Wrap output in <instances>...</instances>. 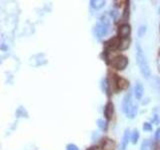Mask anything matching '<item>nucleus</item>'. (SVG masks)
Wrapping results in <instances>:
<instances>
[{
    "label": "nucleus",
    "mask_w": 160,
    "mask_h": 150,
    "mask_svg": "<svg viewBox=\"0 0 160 150\" xmlns=\"http://www.w3.org/2000/svg\"><path fill=\"white\" fill-rule=\"evenodd\" d=\"M120 42L121 41H119L118 37H114V38H111L109 41H107L106 46H107V48H109V49H116V48H119Z\"/></svg>",
    "instance_id": "6e6552de"
},
{
    "label": "nucleus",
    "mask_w": 160,
    "mask_h": 150,
    "mask_svg": "<svg viewBox=\"0 0 160 150\" xmlns=\"http://www.w3.org/2000/svg\"><path fill=\"white\" fill-rule=\"evenodd\" d=\"M66 150H79V149H78V147L75 145V144L70 143V144H68V145L66 146Z\"/></svg>",
    "instance_id": "a211bd4d"
},
{
    "label": "nucleus",
    "mask_w": 160,
    "mask_h": 150,
    "mask_svg": "<svg viewBox=\"0 0 160 150\" xmlns=\"http://www.w3.org/2000/svg\"><path fill=\"white\" fill-rule=\"evenodd\" d=\"M145 26H140V28H139V31H138V34H139V36L140 37H142V35L145 33Z\"/></svg>",
    "instance_id": "6ab92c4d"
},
{
    "label": "nucleus",
    "mask_w": 160,
    "mask_h": 150,
    "mask_svg": "<svg viewBox=\"0 0 160 150\" xmlns=\"http://www.w3.org/2000/svg\"><path fill=\"white\" fill-rule=\"evenodd\" d=\"M113 111H114V108H113L112 102H108L107 104L105 105V108H104V115H105V117L107 118V120H110L111 118H112Z\"/></svg>",
    "instance_id": "0eeeda50"
},
{
    "label": "nucleus",
    "mask_w": 160,
    "mask_h": 150,
    "mask_svg": "<svg viewBox=\"0 0 160 150\" xmlns=\"http://www.w3.org/2000/svg\"><path fill=\"white\" fill-rule=\"evenodd\" d=\"M116 84L118 86L119 89H126L128 88V86H129V82L125 78H121V77H120V78H117Z\"/></svg>",
    "instance_id": "f8f14e48"
},
{
    "label": "nucleus",
    "mask_w": 160,
    "mask_h": 150,
    "mask_svg": "<svg viewBox=\"0 0 160 150\" xmlns=\"http://www.w3.org/2000/svg\"><path fill=\"white\" fill-rule=\"evenodd\" d=\"M129 137H130V132L129 129H126L124 132V135L122 137V141H121V147H120V150H125L126 149V146L128 144V141H129Z\"/></svg>",
    "instance_id": "1a4fd4ad"
},
{
    "label": "nucleus",
    "mask_w": 160,
    "mask_h": 150,
    "mask_svg": "<svg viewBox=\"0 0 160 150\" xmlns=\"http://www.w3.org/2000/svg\"><path fill=\"white\" fill-rule=\"evenodd\" d=\"M136 60H137V64H138L139 70L141 72L142 76L145 77V78H149V76L151 74L150 67L146 59V56L144 55L143 50H142L141 46L139 44L137 45V48H136Z\"/></svg>",
    "instance_id": "f257e3e1"
},
{
    "label": "nucleus",
    "mask_w": 160,
    "mask_h": 150,
    "mask_svg": "<svg viewBox=\"0 0 160 150\" xmlns=\"http://www.w3.org/2000/svg\"><path fill=\"white\" fill-rule=\"evenodd\" d=\"M118 33H119V36L122 37V38H127L128 36L130 35L131 33V27L129 24H122L121 26L119 27L118 29Z\"/></svg>",
    "instance_id": "39448f33"
},
{
    "label": "nucleus",
    "mask_w": 160,
    "mask_h": 150,
    "mask_svg": "<svg viewBox=\"0 0 160 150\" xmlns=\"http://www.w3.org/2000/svg\"><path fill=\"white\" fill-rule=\"evenodd\" d=\"M114 148H115V143L111 139H106L101 146V150H114Z\"/></svg>",
    "instance_id": "9d476101"
},
{
    "label": "nucleus",
    "mask_w": 160,
    "mask_h": 150,
    "mask_svg": "<svg viewBox=\"0 0 160 150\" xmlns=\"http://www.w3.org/2000/svg\"><path fill=\"white\" fill-rule=\"evenodd\" d=\"M139 136H140L139 131L137 130V129H135V130L132 132V134H131V137H130L131 142H132L133 144H136L137 141H138V139H139Z\"/></svg>",
    "instance_id": "ddd939ff"
},
{
    "label": "nucleus",
    "mask_w": 160,
    "mask_h": 150,
    "mask_svg": "<svg viewBox=\"0 0 160 150\" xmlns=\"http://www.w3.org/2000/svg\"><path fill=\"white\" fill-rule=\"evenodd\" d=\"M129 43H130L129 39H127V38L123 39L121 42H120V45H119L118 49H120V50H125V49H127L128 47H129Z\"/></svg>",
    "instance_id": "4468645a"
},
{
    "label": "nucleus",
    "mask_w": 160,
    "mask_h": 150,
    "mask_svg": "<svg viewBox=\"0 0 160 150\" xmlns=\"http://www.w3.org/2000/svg\"><path fill=\"white\" fill-rule=\"evenodd\" d=\"M97 124H98V126L101 129H105V128H106V123H105L102 119H98V120H97Z\"/></svg>",
    "instance_id": "dca6fc26"
},
{
    "label": "nucleus",
    "mask_w": 160,
    "mask_h": 150,
    "mask_svg": "<svg viewBox=\"0 0 160 150\" xmlns=\"http://www.w3.org/2000/svg\"><path fill=\"white\" fill-rule=\"evenodd\" d=\"M140 150H150V141L148 139H145L141 144Z\"/></svg>",
    "instance_id": "2eb2a0df"
},
{
    "label": "nucleus",
    "mask_w": 160,
    "mask_h": 150,
    "mask_svg": "<svg viewBox=\"0 0 160 150\" xmlns=\"http://www.w3.org/2000/svg\"><path fill=\"white\" fill-rule=\"evenodd\" d=\"M137 109H138V106L136 104H133L132 95H131V93H127L123 98V101H122V110L127 115V117H129L130 119H133L137 114Z\"/></svg>",
    "instance_id": "f03ea898"
},
{
    "label": "nucleus",
    "mask_w": 160,
    "mask_h": 150,
    "mask_svg": "<svg viewBox=\"0 0 160 150\" xmlns=\"http://www.w3.org/2000/svg\"><path fill=\"white\" fill-rule=\"evenodd\" d=\"M143 93H144V88H143V85L141 84V82L137 81L135 86H134V95H135L136 99H141L142 96H143Z\"/></svg>",
    "instance_id": "423d86ee"
},
{
    "label": "nucleus",
    "mask_w": 160,
    "mask_h": 150,
    "mask_svg": "<svg viewBox=\"0 0 160 150\" xmlns=\"http://www.w3.org/2000/svg\"><path fill=\"white\" fill-rule=\"evenodd\" d=\"M90 5L93 9L98 10L100 8H102L105 5V1L104 0H91L90 1Z\"/></svg>",
    "instance_id": "9b49d317"
},
{
    "label": "nucleus",
    "mask_w": 160,
    "mask_h": 150,
    "mask_svg": "<svg viewBox=\"0 0 160 150\" xmlns=\"http://www.w3.org/2000/svg\"><path fill=\"white\" fill-rule=\"evenodd\" d=\"M156 63H157V68H158V71L160 72V54L158 56H157V61H156Z\"/></svg>",
    "instance_id": "aec40b11"
},
{
    "label": "nucleus",
    "mask_w": 160,
    "mask_h": 150,
    "mask_svg": "<svg viewBox=\"0 0 160 150\" xmlns=\"http://www.w3.org/2000/svg\"><path fill=\"white\" fill-rule=\"evenodd\" d=\"M143 130L144 131H151L152 130V125L150 123H144L143 124Z\"/></svg>",
    "instance_id": "f3484780"
},
{
    "label": "nucleus",
    "mask_w": 160,
    "mask_h": 150,
    "mask_svg": "<svg viewBox=\"0 0 160 150\" xmlns=\"http://www.w3.org/2000/svg\"><path fill=\"white\" fill-rule=\"evenodd\" d=\"M127 64H128V58L124 55H118L114 57L112 59V62H111V65L115 69H117V70H123V69L126 68Z\"/></svg>",
    "instance_id": "7ed1b4c3"
},
{
    "label": "nucleus",
    "mask_w": 160,
    "mask_h": 150,
    "mask_svg": "<svg viewBox=\"0 0 160 150\" xmlns=\"http://www.w3.org/2000/svg\"><path fill=\"white\" fill-rule=\"evenodd\" d=\"M108 31H109V23H108L107 20H105V21L102 20L101 22L98 23L95 26V34L98 38H101V37L107 35Z\"/></svg>",
    "instance_id": "20e7f679"
},
{
    "label": "nucleus",
    "mask_w": 160,
    "mask_h": 150,
    "mask_svg": "<svg viewBox=\"0 0 160 150\" xmlns=\"http://www.w3.org/2000/svg\"><path fill=\"white\" fill-rule=\"evenodd\" d=\"M155 138H156V139H160V128H158V129H157V130H156Z\"/></svg>",
    "instance_id": "412c9836"
}]
</instances>
